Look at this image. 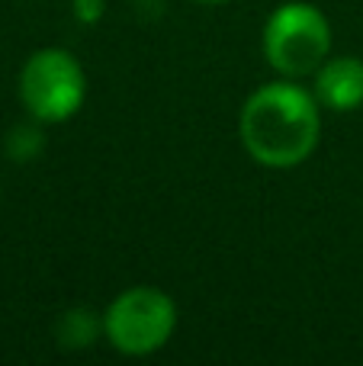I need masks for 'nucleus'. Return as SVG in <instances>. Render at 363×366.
I'll return each instance as SVG.
<instances>
[{"label": "nucleus", "instance_id": "obj_2", "mask_svg": "<svg viewBox=\"0 0 363 366\" xmlns=\"http://www.w3.org/2000/svg\"><path fill=\"white\" fill-rule=\"evenodd\" d=\"M264 58L280 77H309L332 55V23L309 0H287L264 23Z\"/></svg>", "mask_w": 363, "mask_h": 366}, {"label": "nucleus", "instance_id": "obj_6", "mask_svg": "<svg viewBox=\"0 0 363 366\" xmlns=\"http://www.w3.org/2000/svg\"><path fill=\"white\" fill-rule=\"evenodd\" d=\"M103 335V315H96L94 309H68L55 325V337L64 350H84Z\"/></svg>", "mask_w": 363, "mask_h": 366}, {"label": "nucleus", "instance_id": "obj_1", "mask_svg": "<svg viewBox=\"0 0 363 366\" xmlns=\"http://www.w3.org/2000/svg\"><path fill=\"white\" fill-rule=\"evenodd\" d=\"M238 132L251 161L270 171H289L306 164L319 148L322 103L293 77H280L244 100Z\"/></svg>", "mask_w": 363, "mask_h": 366}, {"label": "nucleus", "instance_id": "obj_4", "mask_svg": "<svg viewBox=\"0 0 363 366\" xmlns=\"http://www.w3.org/2000/svg\"><path fill=\"white\" fill-rule=\"evenodd\" d=\"M87 100V74L74 51L49 45L26 58L19 71V103L39 122H68Z\"/></svg>", "mask_w": 363, "mask_h": 366}, {"label": "nucleus", "instance_id": "obj_3", "mask_svg": "<svg viewBox=\"0 0 363 366\" xmlns=\"http://www.w3.org/2000/svg\"><path fill=\"white\" fill-rule=\"evenodd\" d=\"M177 331V302L158 286H129L103 312V337L122 357L158 354Z\"/></svg>", "mask_w": 363, "mask_h": 366}, {"label": "nucleus", "instance_id": "obj_7", "mask_svg": "<svg viewBox=\"0 0 363 366\" xmlns=\"http://www.w3.org/2000/svg\"><path fill=\"white\" fill-rule=\"evenodd\" d=\"M71 13H74L77 23L96 26L106 16V0H71Z\"/></svg>", "mask_w": 363, "mask_h": 366}, {"label": "nucleus", "instance_id": "obj_8", "mask_svg": "<svg viewBox=\"0 0 363 366\" xmlns=\"http://www.w3.org/2000/svg\"><path fill=\"white\" fill-rule=\"evenodd\" d=\"M197 4H203V6H222V4H232V0H197Z\"/></svg>", "mask_w": 363, "mask_h": 366}, {"label": "nucleus", "instance_id": "obj_5", "mask_svg": "<svg viewBox=\"0 0 363 366\" xmlns=\"http://www.w3.org/2000/svg\"><path fill=\"white\" fill-rule=\"evenodd\" d=\"M312 94L322 109L354 113L363 107V58L357 55H328L312 74Z\"/></svg>", "mask_w": 363, "mask_h": 366}]
</instances>
